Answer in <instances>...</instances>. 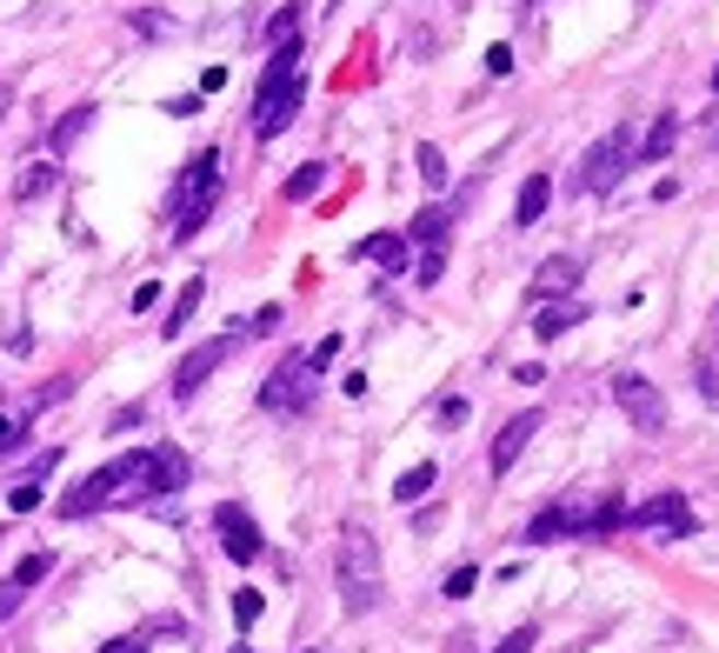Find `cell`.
<instances>
[{"instance_id":"cell-18","label":"cell","mask_w":719,"mask_h":653,"mask_svg":"<svg viewBox=\"0 0 719 653\" xmlns=\"http://www.w3.org/2000/svg\"><path fill=\"white\" fill-rule=\"evenodd\" d=\"M433 480H440V467H433V460H414L407 473L393 480V501H399V507H407V501H427V494H433Z\"/></svg>"},{"instance_id":"cell-12","label":"cell","mask_w":719,"mask_h":653,"mask_svg":"<svg viewBox=\"0 0 719 653\" xmlns=\"http://www.w3.org/2000/svg\"><path fill=\"white\" fill-rule=\"evenodd\" d=\"M533 434H540V406H526V414H513V421H507V427L494 434V460H487V467H494V473L507 480V473H513V460L526 454V440H533Z\"/></svg>"},{"instance_id":"cell-36","label":"cell","mask_w":719,"mask_h":653,"mask_svg":"<svg viewBox=\"0 0 719 653\" xmlns=\"http://www.w3.org/2000/svg\"><path fill=\"white\" fill-rule=\"evenodd\" d=\"M440 421H447V427L466 421V393H447V400H440Z\"/></svg>"},{"instance_id":"cell-34","label":"cell","mask_w":719,"mask_h":653,"mask_svg":"<svg viewBox=\"0 0 719 653\" xmlns=\"http://www.w3.org/2000/svg\"><path fill=\"white\" fill-rule=\"evenodd\" d=\"M533 640H540V633H533V627H513V633H507V640H500V653H533Z\"/></svg>"},{"instance_id":"cell-2","label":"cell","mask_w":719,"mask_h":653,"mask_svg":"<svg viewBox=\"0 0 719 653\" xmlns=\"http://www.w3.org/2000/svg\"><path fill=\"white\" fill-rule=\"evenodd\" d=\"M293 114H300V34L280 41L274 60H267V73H260V94H254V134L274 140V134L293 127Z\"/></svg>"},{"instance_id":"cell-32","label":"cell","mask_w":719,"mask_h":653,"mask_svg":"<svg viewBox=\"0 0 719 653\" xmlns=\"http://www.w3.org/2000/svg\"><path fill=\"white\" fill-rule=\"evenodd\" d=\"M293 34H300V8H280V14L267 21V41L280 47V41H293Z\"/></svg>"},{"instance_id":"cell-20","label":"cell","mask_w":719,"mask_h":653,"mask_svg":"<svg viewBox=\"0 0 719 653\" xmlns=\"http://www.w3.org/2000/svg\"><path fill=\"white\" fill-rule=\"evenodd\" d=\"M546 201H553V181H546V174H526V187H520V207H513V227H533V220L546 214Z\"/></svg>"},{"instance_id":"cell-22","label":"cell","mask_w":719,"mask_h":653,"mask_svg":"<svg viewBox=\"0 0 719 653\" xmlns=\"http://www.w3.org/2000/svg\"><path fill=\"white\" fill-rule=\"evenodd\" d=\"M673 140H680V121H673V114H660V121L647 127V140H639V160H666V153H673Z\"/></svg>"},{"instance_id":"cell-42","label":"cell","mask_w":719,"mask_h":653,"mask_svg":"<svg viewBox=\"0 0 719 653\" xmlns=\"http://www.w3.org/2000/svg\"><path fill=\"white\" fill-rule=\"evenodd\" d=\"M447 653H479V646L473 640H447Z\"/></svg>"},{"instance_id":"cell-24","label":"cell","mask_w":719,"mask_h":653,"mask_svg":"<svg viewBox=\"0 0 719 653\" xmlns=\"http://www.w3.org/2000/svg\"><path fill=\"white\" fill-rule=\"evenodd\" d=\"M693 387L719 406V341H712V347H699V360H693Z\"/></svg>"},{"instance_id":"cell-27","label":"cell","mask_w":719,"mask_h":653,"mask_svg":"<svg viewBox=\"0 0 719 653\" xmlns=\"http://www.w3.org/2000/svg\"><path fill=\"white\" fill-rule=\"evenodd\" d=\"M47 574H54V553H27V560L14 566V581H21V587H40Z\"/></svg>"},{"instance_id":"cell-39","label":"cell","mask_w":719,"mask_h":653,"mask_svg":"<svg viewBox=\"0 0 719 653\" xmlns=\"http://www.w3.org/2000/svg\"><path fill=\"white\" fill-rule=\"evenodd\" d=\"M247 334H280V307H260V313H254V326H247Z\"/></svg>"},{"instance_id":"cell-16","label":"cell","mask_w":719,"mask_h":653,"mask_svg":"<svg viewBox=\"0 0 719 653\" xmlns=\"http://www.w3.org/2000/svg\"><path fill=\"white\" fill-rule=\"evenodd\" d=\"M200 294H207V280H200V274H194V280H187V287L174 294V307H167V320H160V334H167V341H174V334H187V320H194V307H200Z\"/></svg>"},{"instance_id":"cell-35","label":"cell","mask_w":719,"mask_h":653,"mask_svg":"<svg viewBox=\"0 0 719 653\" xmlns=\"http://www.w3.org/2000/svg\"><path fill=\"white\" fill-rule=\"evenodd\" d=\"M334 354H340V334H327V341H320V347L306 354V360H313V374H320V367H334Z\"/></svg>"},{"instance_id":"cell-7","label":"cell","mask_w":719,"mask_h":653,"mask_svg":"<svg viewBox=\"0 0 719 653\" xmlns=\"http://www.w3.org/2000/svg\"><path fill=\"white\" fill-rule=\"evenodd\" d=\"M447 233H453V214H447V207H420V214L407 220V240L420 248V267H414L420 287H433V280L447 274Z\"/></svg>"},{"instance_id":"cell-8","label":"cell","mask_w":719,"mask_h":653,"mask_svg":"<svg viewBox=\"0 0 719 653\" xmlns=\"http://www.w3.org/2000/svg\"><path fill=\"white\" fill-rule=\"evenodd\" d=\"M240 341H247V326H240V334H220V341H200V347L174 367V393H181V400H194V393H200V387H207V380L233 360V354H240Z\"/></svg>"},{"instance_id":"cell-33","label":"cell","mask_w":719,"mask_h":653,"mask_svg":"<svg viewBox=\"0 0 719 653\" xmlns=\"http://www.w3.org/2000/svg\"><path fill=\"white\" fill-rule=\"evenodd\" d=\"M21 600H27V587H21V581H0V627H8V620L21 614Z\"/></svg>"},{"instance_id":"cell-21","label":"cell","mask_w":719,"mask_h":653,"mask_svg":"<svg viewBox=\"0 0 719 653\" xmlns=\"http://www.w3.org/2000/svg\"><path fill=\"white\" fill-rule=\"evenodd\" d=\"M580 320H587V307H580V300H567V307H540L533 334H540V341H559V334H567V326H580Z\"/></svg>"},{"instance_id":"cell-17","label":"cell","mask_w":719,"mask_h":653,"mask_svg":"<svg viewBox=\"0 0 719 653\" xmlns=\"http://www.w3.org/2000/svg\"><path fill=\"white\" fill-rule=\"evenodd\" d=\"M573 287H580V261L573 254H553L540 267V280H533V294H573Z\"/></svg>"},{"instance_id":"cell-37","label":"cell","mask_w":719,"mask_h":653,"mask_svg":"<svg viewBox=\"0 0 719 653\" xmlns=\"http://www.w3.org/2000/svg\"><path fill=\"white\" fill-rule=\"evenodd\" d=\"M487 73H513V47H507V41L487 47Z\"/></svg>"},{"instance_id":"cell-23","label":"cell","mask_w":719,"mask_h":653,"mask_svg":"<svg viewBox=\"0 0 719 653\" xmlns=\"http://www.w3.org/2000/svg\"><path fill=\"white\" fill-rule=\"evenodd\" d=\"M54 181H60V168H54V160H34V168L14 181V201H40V194H54Z\"/></svg>"},{"instance_id":"cell-40","label":"cell","mask_w":719,"mask_h":653,"mask_svg":"<svg viewBox=\"0 0 719 653\" xmlns=\"http://www.w3.org/2000/svg\"><path fill=\"white\" fill-rule=\"evenodd\" d=\"M101 653H147V640H134V633H127V640H107Z\"/></svg>"},{"instance_id":"cell-26","label":"cell","mask_w":719,"mask_h":653,"mask_svg":"<svg viewBox=\"0 0 719 653\" xmlns=\"http://www.w3.org/2000/svg\"><path fill=\"white\" fill-rule=\"evenodd\" d=\"M414 160H420V181H427V187H447V153H440L433 140H427V147H420Z\"/></svg>"},{"instance_id":"cell-1","label":"cell","mask_w":719,"mask_h":653,"mask_svg":"<svg viewBox=\"0 0 719 653\" xmlns=\"http://www.w3.org/2000/svg\"><path fill=\"white\" fill-rule=\"evenodd\" d=\"M147 494H153V454L140 447V454H120L101 473H88L73 494H60V520H88V514H101L114 501H147Z\"/></svg>"},{"instance_id":"cell-43","label":"cell","mask_w":719,"mask_h":653,"mask_svg":"<svg viewBox=\"0 0 719 653\" xmlns=\"http://www.w3.org/2000/svg\"><path fill=\"white\" fill-rule=\"evenodd\" d=\"M712 88H719V67H712Z\"/></svg>"},{"instance_id":"cell-6","label":"cell","mask_w":719,"mask_h":653,"mask_svg":"<svg viewBox=\"0 0 719 653\" xmlns=\"http://www.w3.org/2000/svg\"><path fill=\"white\" fill-rule=\"evenodd\" d=\"M260 406H267V414H306V406H313V360H306V354H287V360L267 374Z\"/></svg>"},{"instance_id":"cell-30","label":"cell","mask_w":719,"mask_h":653,"mask_svg":"<svg viewBox=\"0 0 719 653\" xmlns=\"http://www.w3.org/2000/svg\"><path fill=\"white\" fill-rule=\"evenodd\" d=\"M473 581H479V566H453V574L440 581V594H447V600H466V594H473Z\"/></svg>"},{"instance_id":"cell-3","label":"cell","mask_w":719,"mask_h":653,"mask_svg":"<svg viewBox=\"0 0 719 653\" xmlns=\"http://www.w3.org/2000/svg\"><path fill=\"white\" fill-rule=\"evenodd\" d=\"M380 594H386L380 547H373L367 527H347V534H340V600H347V614H373Z\"/></svg>"},{"instance_id":"cell-44","label":"cell","mask_w":719,"mask_h":653,"mask_svg":"<svg viewBox=\"0 0 719 653\" xmlns=\"http://www.w3.org/2000/svg\"><path fill=\"white\" fill-rule=\"evenodd\" d=\"M712 140H719V127H712Z\"/></svg>"},{"instance_id":"cell-38","label":"cell","mask_w":719,"mask_h":653,"mask_svg":"<svg viewBox=\"0 0 719 653\" xmlns=\"http://www.w3.org/2000/svg\"><path fill=\"white\" fill-rule=\"evenodd\" d=\"M21 434H27L21 421H8V414H0V454H14V447H21Z\"/></svg>"},{"instance_id":"cell-28","label":"cell","mask_w":719,"mask_h":653,"mask_svg":"<svg viewBox=\"0 0 719 653\" xmlns=\"http://www.w3.org/2000/svg\"><path fill=\"white\" fill-rule=\"evenodd\" d=\"M127 21H134V34H147V41H160V34H174V21H167V14H153V8H134Z\"/></svg>"},{"instance_id":"cell-5","label":"cell","mask_w":719,"mask_h":653,"mask_svg":"<svg viewBox=\"0 0 719 653\" xmlns=\"http://www.w3.org/2000/svg\"><path fill=\"white\" fill-rule=\"evenodd\" d=\"M633 153H639V147H633L626 127L600 134V140L587 147V160H580V194H606V187H619V174H626V160H633Z\"/></svg>"},{"instance_id":"cell-4","label":"cell","mask_w":719,"mask_h":653,"mask_svg":"<svg viewBox=\"0 0 719 653\" xmlns=\"http://www.w3.org/2000/svg\"><path fill=\"white\" fill-rule=\"evenodd\" d=\"M220 207V153L200 147L187 160V181H181V207H174V240H194L207 227V214Z\"/></svg>"},{"instance_id":"cell-11","label":"cell","mask_w":719,"mask_h":653,"mask_svg":"<svg viewBox=\"0 0 719 653\" xmlns=\"http://www.w3.org/2000/svg\"><path fill=\"white\" fill-rule=\"evenodd\" d=\"M213 534H220V547H227V560H260V527H254V514L240 507V501H220L213 507Z\"/></svg>"},{"instance_id":"cell-41","label":"cell","mask_w":719,"mask_h":653,"mask_svg":"<svg viewBox=\"0 0 719 653\" xmlns=\"http://www.w3.org/2000/svg\"><path fill=\"white\" fill-rule=\"evenodd\" d=\"M8 107H14V80H0V121H8Z\"/></svg>"},{"instance_id":"cell-29","label":"cell","mask_w":719,"mask_h":653,"mask_svg":"<svg viewBox=\"0 0 719 653\" xmlns=\"http://www.w3.org/2000/svg\"><path fill=\"white\" fill-rule=\"evenodd\" d=\"M320 181H327V168H300V174L287 181V201H313V194H320Z\"/></svg>"},{"instance_id":"cell-25","label":"cell","mask_w":719,"mask_h":653,"mask_svg":"<svg viewBox=\"0 0 719 653\" xmlns=\"http://www.w3.org/2000/svg\"><path fill=\"white\" fill-rule=\"evenodd\" d=\"M559 534H567V507H540V514H533V527H526V540H540V547H546V540H559Z\"/></svg>"},{"instance_id":"cell-31","label":"cell","mask_w":719,"mask_h":653,"mask_svg":"<svg viewBox=\"0 0 719 653\" xmlns=\"http://www.w3.org/2000/svg\"><path fill=\"white\" fill-rule=\"evenodd\" d=\"M260 607H267V600H260L254 587H240V594H233V620H240V627H254V620H260Z\"/></svg>"},{"instance_id":"cell-13","label":"cell","mask_w":719,"mask_h":653,"mask_svg":"<svg viewBox=\"0 0 719 653\" xmlns=\"http://www.w3.org/2000/svg\"><path fill=\"white\" fill-rule=\"evenodd\" d=\"M153 454V494H181V486H187V454L174 447V440H160V447H147Z\"/></svg>"},{"instance_id":"cell-14","label":"cell","mask_w":719,"mask_h":653,"mask_svg":"<svg viewBox=\"0 0 719 653\" xmlns=\"http://www.w3.org/2000/svg\"><path fill=\"white\" fill-rule=\"evenodd\" d=\"M54 467H60V454H40V460L27 467V480L8 486V507H14V514H34V507L47 501V473H54Z\"/></svg>"},{"instance_id":"cell-9","label":"cell","mask_w":719,"mask_h":653,"mask_svg":"<svg viewBox=\"0 0 719 653\" xmlns=\"http://www.w3.org/2000/svg\"><path fill=\"white\" fill-rule=\"evenodd\" d=\"M613 400H619V414L639 427V434H666V400L647 374H619L613 380Z\"/></svg>"},{"instance_id":"cell-19","label":"cell","mask_w":719,"mask_h":653,"mask_svg":"<svg viewBox=\"0 0 719 653\" xmlns=\"http://www.w3.org/2000/svg\"><path fill=\"white\" fill-rule=\"evenodd\" d=\"M94 114H101L94 101H80V107H67V114L54 121V134H47V140H54V153H67V147L80 140V134H88V127H94Z\"/></svg>"},{"instance_id":"cell-10","label":"cell","mask_w":719,"mask_h":653,"mask_svg":"<svg viewBox=\"0 0 719 653\" xmlns=\"http://www.w3.org/2000/svg\"><path fill=\"white\" fill-rule=\"evenodd\" d=\"M626 527H639V534H666V540H686V534H693V507H686V494H653V501L626 507Z\"/></svg>"},{"instance_id":"cell-15","label":"cell","mask_w":719,"mask_h":653,"mask_svg":"<svg viewBox=\"0 0 719 653\" xmlns=\"http://www.w3.org/2000/svg\"><path fill=\"white\" fill-rule=\"evenodd\" d=\"M353 254H360V261H380V267H393V274H407V233H367Z\"/></svg>"}]
</instances>
